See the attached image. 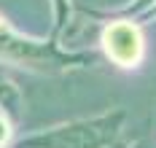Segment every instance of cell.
Instances as JSON below:
<instances>
[{
  "instance_id": "obj_1",
  "label": "cell",
  "mask_w": 156,
  "mask_h": 148,
  "mask_svg": "<svg viewBox=\"0 0 156 148\" xmlns=\"http://www.w3.org/2000/svg\"><path fill=\"white\" fill-rule=\"evenodd\" d=\"M124 121L126 111H110L94 118H78L70 124L27 135L16 143V148H110L119 140Z\"/></svg>"
},
{
  "instance_id": "obj_2",
  "label": "cell",
  "mask_w": 156,
  "mask_h": 148,
  "mask_svg": "<svg viewBox=\"0 0 156 148\" xmlns=\"http://www.w3.org/2000/svg\"><path fill=\"white\" fill-rule=\"evenodd\" d=\"M0 57L8 59V62H16V65L43 70V73L46 70L54 73V70H67V67H81V65H89V62H97L89 54H65V51H59L54 38L48 43L22 38L3 19H0Z\"/></svg>"
},
{
  "instance_id": "obj_3",
  "label": "cell",
  "mask_w": 156,
  "mask_h": 148,
  "mask_svg": "<svg viewBox=\"0 0 156 148\" xmlns=\"http://www.w3.org/2000/svg\"><path fill=\"white\" fill-rule=\"evenodd\" d=\"M102 46L108 59L119 67H135L143 57V38L132 22H113L102 33Z\"/></svg>"
},
{
  "instance_id": "obj_4",
  "label": "cell",
  "mask_w": 156,
  "mask_h": 148,
  "mask_svg": "<svg viewBox=\"0 0 156 148\" xmlns=\"http://www.w3.org/2000/svg\"><path fill=\"white\" fill-rule=\"evenodd\" d=\"M0 105H3V111L8 113L11 121L19 118V113H22V94H19V86L3 73V67H0Z\"/></svg>"
},
{
  "instance_id": "obj_5",
  "label": "cell",
  "mask_w": 156,
  "mask_h": 148,
  "mask_svg": "<svg viewBox=\"0 0 156 148\" xmlns=\"http://www.w3.org/2000/svg\"><path fill=\"white\" fill-rule=\"evenodd\" d=\"M54 11H57V22H54V35L51 38L57 41V35L62 33V27L67 24V14H70L67 11V0H54Z\"/></svg>"
},
{
  "instance_id": "obj_6",
  "label": "cell",
  "mask_w": 156,
  "mask_h": 148,
  "mask_svg": "<svg viewBox=\"0 0 156 148\" xmlns=\"http://www.w3.org/2000/svg\"><path fill=\"white\" fill-rule=\"evenodd\" d=\"M5 140H8V121L0 116V146H3Z\"/></svg>"
},
{
  "instance_id": "obj_7",
  "label": "cell",
  "mask_w": 156,
  "mask_h": 148,
  "mask_svg": "<svg viewBox=\"0 0 156 148\" xmlns=\"http://www.w3.org/2000/svg\"><path fill=\"white\" fill-rule=\"evenodd\" d=\"M132 148H148V146H145V143H135Z\"/></svg>"
}]
</instances>
